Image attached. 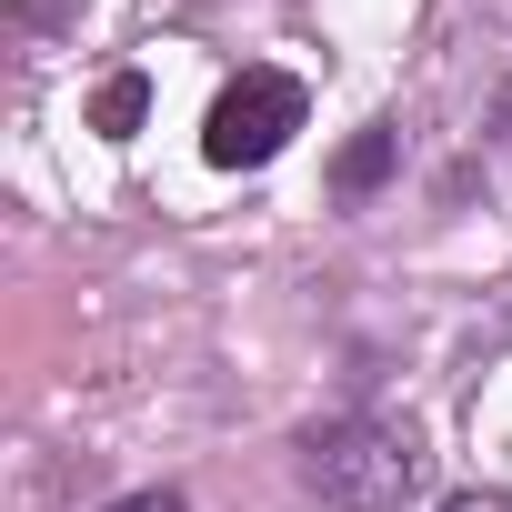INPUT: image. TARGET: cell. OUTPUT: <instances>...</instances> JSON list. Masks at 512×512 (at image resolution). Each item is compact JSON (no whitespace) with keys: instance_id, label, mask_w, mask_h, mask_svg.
<instances>
[{"instance_id":"4","label":"cell","mask_w":512,"mask_h":512,"mask_svg":"<svg viewBox=\"0 0 512 512\" xmlns=\"http://www.w3.org/2000/svg\"><path fill=\"white\" fill-rule=\"evenodd\" d=\"M382 171H392V131H362V141H352V151H342V161H332V181H342V191H352V201H362V191H372V181H382Z\"/></svg>"},{"instance_id":"1","label":"cell","mask_w":512,"mask_h":512,"mask_svg":"<svg viewBox=\"0 0 512 512\" xmlns=\"http://www.w3.org/2000/svg\"><path fill=\"white\" fill-rule=\"evenodd\" d=\"M302 472H312V492L332 512H402L422 492V442L402 422H362L352 412V422H322L302 442Z\"/></svg>"},{"instance_id":"6","label":"cell","mask_w":512,"mask_h":512,"mask_svg":"<svg viewBox=\"0 0 512 512\" xmlns=\"http://www.w3.org/2000/svg\"><path fill=\"white\" fill-rule=\"evenodd\" d=\"M442 512H512V492H452Z\"/></svg>"},{"instance_id":"2","label":"cell","mask_w":512,"mask_h":512,"mask_svg":"<svg viewBox=\"0 0 512 512\" xmlns=\"http://www.w3.org/2000/svg\"><path fill=\"white\" fill-rule=\"evenodd\" d=\"M292 131H302V81L292 71H241V81H221L201 151H211V171H262Z\"/></svg>"},{"instance_id":"3","label":"cell","mask_w":512,"mask_h":512,"mask_svg":"<svg viewBox=\"0 0 512 512\" xmlns=\"http://www.w3.org/2000/svg\"><path fill=\"white\" fill-rule=\"evenodd\" d=\"M141 121H151V81H141V71H111V81L91 91V131H101V141H131Z\"/></svg>"},{"instance_id":"5","label":"cell","mask_w":512,"mask_h":512,"mask_svg":"<svg viewBox=\"0 0 512 512\" xmlns=\"http://www.w3.org/2000/svg\"><path fill=\"white\" fill-rule=\"evenodd\" d=\"M111 512H191L181 492H131V502H111Z\"/></svg>"},{"instance_id":"7","label":"cell","mask_w":512,"mask_h":512,"mask_svg":"<svg viewBox=\"0 0 512 512\" xmlns=\"http://www.w3.org/2000/svg\"><path fill=\"white\" fill-rule=\"evenodd\" d=\"M492 131H502V141H512V81H502V91H492Z\"/></svg>"}]
</instances>
